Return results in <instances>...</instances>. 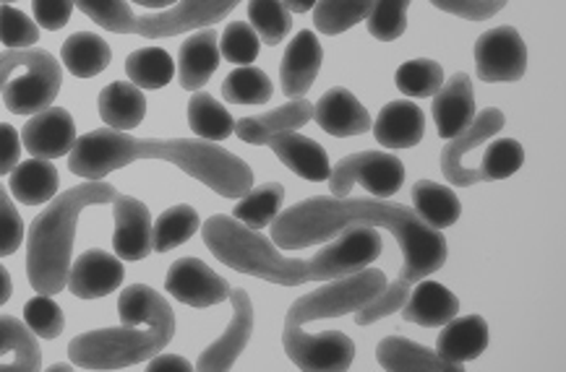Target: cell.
<instances>
[{
  "label": "cell",
  "mask_w": 566,
  "mask_h": 372,
  "mask_svg": "<svg viewBox=\"0 0 566 372\" xmlns=\"http://www.w3.org/2000/svg\"><path fill=\"white\" fill-rule=\"evenodd\" d=\"M324 50L318 45L316 34L311 29H303L293 36L285 55H282L280 65V78H282V92L287 99H301L311 86H314L318 68H322Z\"/></svg>",
  "instance_id": "obj_16"
},
{
  "label": "cell",
  "mask_w": 566,
  "mask_h": 372,
  "mask_svg": "<svg viewBox=\"0 0 566 372\" xmlns=\"http://www.w3.org/2000/svg\"><path fill=\"white\" fill-rule=\"evenodd\" d=\"M384 287H387V274L366 266L295 300L290 305L285 331H282V347H285L290 362L301 370L318 372L350 368L355 360V341L345 337L343 331H324L318 337H311V333H306V323L358 312L376 300Z\"/></svg>",
  "instance_id": "obj_4"
},
{
  "label": "cell",
  "mask_w": 566,
  "mask_h": 372,
  "mask_svg": "<svg viewBox=\"0 0 566 372\" xmlns=\"http://www.w3.org/2000/svg\"><path fill=\"white\" fill-rule=\"evenodd\" d=\"M24 240V222H21L19 209L13 206L6 188L0 185V258L13 255Z\"/></svg>",
  "instance_id": "obj_45"
},
{
  "label": "cell",
  "mask_w": 566,
  "mask_h": 372,
  "mask_svg": "<svg viewBox=\"0 0 566 372\" xmlns=\"http://www.w3.org/2000/svg\"><path fill=\"white\" fill-rule=\"evenodd\" d=\"M149 370L151 372H163V370H178V372H191L193 364L180 354H155L149 360Z\"/></svg>",
  "instance_id": "obj_49"
},
{
  "label": "cell",
  "mask_w": 566,
  "mask_h": 372,
  "mask_svg": "<svg viewBox=\"0 0 566 372\" xmlns=\"http://www.w3.org/2000/svg\"><path fill=\"white\" fill-rule=\"evenodd\" d=\"M412 287L416 289H410V297H405L402 302V318L408 323L437 328L449 323L454 316H460V300H457L444 284L420 279Z\"/></svg>",
  "instance_id": "obj_22"
},
{
  "label": "cell",
  "mask_w": 566,
  "mask_h": 372,
  "mask_svg": "<svg viewBox=\"0 0 566 372\" xmlns=\"http://www.w3.org/2000/svg\"><path fill=\"white\" fill-rule=\"evenodd\" d=\"M53 372H71L74 370V364H65V362H57V364H53V368H50Z\"/></svg>",
  "instance_id": "obj_53"
},
{
  "label": "cell",
  "mask_w": 566,
  "mask_h": 372,
  "mask_svg": "<svg viewBox=\"0 0 566 372\" xmlns=\"http://www.w3.org/2000/svg\"><path fill=\"white\" fill-rule=\"evenodd\" d=\"M504 113L496 107H485L481 109V115H475L473 123L462 130L460 136L449 138V144L441 151V172L444 178L452 182L457 188H470L475 182H485L481 170H470V167L462 164V157L468 151H473L475 146H481L483 141H489L496 134H502L504 128Z\"/></svg>",
  "instance_id": "obj_11"
},
{
  "label": "cell",
  "mask_w": 566,
  "mask_h": 372,
  "mask_svg": "<svg viewBox=\"0 0 566 372\" xmlns=\"http://www.w3.org/2000/svg\"><path fill=\"white\" fill-rule=\"evenodd\" d=\"M21 162V136L19 130L9 126V123H0V178L11 174L13 167Z\"/></svg>",
  "instance_id": "obj_48"
},
{
  "label": "cell",
  "mask_w": 566,
  "mask_h": 372,
  "mask_svg": "<svg viewBox=\"0 0 566 372\" xmlns=\"http://www.w3.org/2000/svg\"><path fill=\"white\" fill-rule=\"evenodd\" d=\"M374 0H316L314 26L322 34H343L368 19Z\"/></svg>",
  "instance_id": "obj_36"
},
{
  "label": "cell",
  "mask_w": 566,
  "mask_h": 372,
  "mask_svg": "<svg viewBox=\"0 0 566 372\" xmlns=\"http://www.w3.org/2000/svg\"><path fill=\"white\" fill-rule=\"evenodd\" d=\"M439 11L454 13V17L468 21H485L496 17L510 0H431Z\"/></svg>",
  "instance_id": "obj_46"
},
{
  "label": "cell",
  "mask_w": 566,
  "mask_h": 372,
  "mask_svg": "<svg viewBox=\"0 0 566 372\" xmlns=\"http://www.w3.org/2000/svg\"><path fill=\"white\" fill-rule=\"evenodd\" d=\"M405 182V164L387 151H360L339 162L329 174L335 199H347L355 185H363L376 199H391Z\"/></svg>",
  "instance_id": "obj_8"
},
{
  "label": "cell",
  "mask_w": 566,
  "mask_h": 372,
  "mask_svg": "<svg viewBox=\"0 0 566 372\" xmlns=\"http://www.w3.org/2000/svg\"><path fill=\"white\" fill-rule=\"evenodd\" d=\"M139 159H163L191 174L224 199H243L253 188V172L241 157L230 155L222 146L205 138H134L128 130L99 128L76 138L71 149V172L84 180H105L120 167Z\"/></svg>",
  "instance_id": "obj_3"
},
{
  "label": "cell",
  "mask_w": 566,
  "mask_h": 372,
  "mask_svg": "<svg viewBox=\"0 0 566 372\" xmlns=\"http://www.w3.org/2000/svg\"><path fill=\"white\" fill-rule=\"evenodd\" d=\"M11 76L6 78L3 102L13 115H38L40 109L53 105L63 84L61 63L48 50H42L38 61L29 63L19 78Z\"/></svg>",
  "instance_id": "obj_9"
},
{
  "label": "cell",
  "mask_w": 566,
  "mask_h": 372,
  "mask_svg": "<svg viewBox=\"0 0 566 372\" xmlns=\"http://www.w3.org/2000/svg\"><path fill=\"white\" fill-rule=\"evenodd\" d=\"M123 284L120 258L105 251H86L82 258L71 266L69 289L82 300H97L107 297Z\"/></svg>",
  "instance_id": "obj_18"
},
{
  "label": "cell",
  "mask_w": 566,
  "mask_h": 372,
  "mask_svg": "<svg viewBox=\"0 0 566 372\" xmlns=\"http://www.w3.org/2000/svg\"><path fill=\"white\" fill-rule=\"evenodd\" d=\"M40 40V24L13 6H0V42L9 50L32 47Z\"/></svg>",
  "instance_id": "obj_44"
},
{
  "label": "cell",
  "mask_w": 566,
  "mask_h": 372,
  "mask_svg": "<svg viewBox=\"0 0 566 372\" xmlns=\"http://www.w3.org/2000/svg\"><path fill=\"white\" fill-rule=\"evenodd\" d=\"M21 144L32 157L57 159L71 155L76 144V126L69 109L45 107L21 130Z\"/></svg>",
  "instance_id": "obj_14"
},
{
  "label": "cell",
  "mask_w": 566,
  "mask_h": 372,
  "mask_svg": "<svg viewBox=\"0 0 566 372\" xmlns=\"http://www.w3.org/2000/svg\"><path fill=\"white\" fill-rule=\"evenodd\" d=\"M272 92L270 76L261 68H253V65H241L222 82V97L230 105H266L272 99Z\"/></svg>",
  "instance_id": "obj_37"
},
{
  "label": "cell",
  "mask_w": 566,
  "mask_h": 372,
  "mask_svg": "<svg viewBox=\"0 0 566 372\" xmlns=\"http://www.w3.org/2000/svg\"><path fill=\"white\" fill-rule=\"evenodd\" d=\"M136 6H147V9H172L178 0H130Z\"/></svg>",
  "instance_id": "obj_52"
},
{
  "label": "cell",
  "mask_w": 566,
  "mask_h": 372,
  "mask_svg": "<svg viewBox=\"0 0 566 372\" xmlns=\"http://www.w3.org/2000/svg\"><path fill=\"white\" fill-rule=\"evenodd\" d=\"M397 89L408 97H433L444 84V68L437 61H428V57H418V61L402 63L395 73Z\"/></svg>",
  "instance_id": "obj_38"
},
{
  "label": "cell",
  "mask_w": 566,
  "mask_h": 372,
  "mask_svg": "<svg viewBox=\"0 0 566 372\" xmlns=\"http://www.w3.org/2000/svg\"><path fill=\"white\" fill-rule=\"evenodd\" d=\"M412 211L423 219L428 227L447 230L460 219L462 206L452 188L439 185L433 180H418L412 185Z\"/></svg>",
  "instance_id": "obj_30"
},
{
  "label": "cell",
  "mask_w": 566,
  "mask_h": 372,
  "mask_svg": "<svg viewBox=\"0 0 566 372\" xmlns=\"http://www.w3.org/2000/svg\"><path fill=\"white\" fill-rule=\"evenodd\" d=\"M201 237L217 261L251 274L256 279L280 284V287H301L308 281H335L347 274L371 266L381 255V235L371 224H350L339 237L314 258H287L270 237L259 230L245 227L235 216H209L201 227Z\"/></svg>",
  "instance_id": "obj_2"
},
{
  "label": "cell",
  "mask_w": 566,
  "mask_h": 372,
  "mask_svg": "<svg viewBox=\"0 0 566 372\" xmlns=\"http://www.w3.org/2000/svg\"><path fill=\"white\" fill-rule=\"evenodd\" d=\"M376 141L387 149H412L426 134V115L416 102L397 99L384 105L376 123H371Z\"/></svg>",
  "instance_id": "obj_21"
},
{
  "label": "cell",
  "mask_w": 566,
  "mask_h": 372,
  "mask_svg": "<svg viewBox=\"0 0 566 372\" xmlns=\"http://www.w3.org/2000/svg\"><path fill=\"white\" fill-rule=\"evenodd\" d=\"M24 323L34 337L42 339H57L63 333L65 318L61 305H57L50 295H38L24 305Z\"/></svg>",
  "instance_id": "obj_41"
},
{
  "label": "cell",
  "mask_w": 566,
  "mask_h": 372,
  "mask_svg": "<svg viewBox=\"0 0 566 372\" xmlns=\"http://www.w3.org/2000/svg\"><path fill=\"white\" fill-rule=\"evenodd\" d=\"M217 42H220V36H217L212 26H207L188 36L184 45H180L178 73L180 86L186 92L201 89L214 76L217 65H220V45Z\"/></svg>",
  "instance_id": "obj_24"
},
{
  "label": "cell",
  "mask_w": 566,
  "mask_h": 372,
  "mask_svg": "<svg viewBox=\"0 0 566 372\" xmlns=\"http://www.w3.org/2000/svg\"><path fill=\"white\" fill-rule=\"evenodd\" d=\"M0 357H13L6 372H34L40 370L42 354L38 337L29 331L27 323H21L13 316H0Z\"/></svg>",
  "instance_id": "obj_31"
},
{
  "label": "cell",
  "mask_w": 566,
  "mask_h": 372,
  "mask_svg": "<svg viewBox=\"0 0 566 372\" xmlns=\"http://www.w3.org/2000/svg\"><path fill=\"white\" fill-rule=\"evenodd\" d=\"M259 50H261V40L259 34L253 32V26L245 24V21H230L222 34L220 55L228 57L230 63L251 65L259 57Z\"/></svg>",
  "instance_id": "obj_43"
},
{
  "label": "cell",
  "mask_w": 566,
  "mask_h": 372,
  "mask_svg": "<svg viewBox=\"0 0 566 372\" xmlns=\"http://www.w3.org/2000/svg\"><path fill=\"white\" fill-rule=\"evenodd\" d=\"M118 328H99L69 344L74 368L126 370L163 352L176 337V312L147 284H130L118 297Z\"/></svg>",
  "instance_id": "obj_5"
},
{
  "label": "cell",
  "mask_w": 566,
  "mask_h": 372,
  "mask_svg": "<svg viewBox=\"0 0 566 372\" xmlns=\"http://www.w3.org/2000/svg\"><path fill=\"white\" fill-rule=\"evenodd\" d=\"M525 162V151L514 138H502V141H493L483 155L481 172L485 180H506L520 170Z\"/></svg>",
  "instance_id": "obj_42"
},
{
  "label": "cell",
  "mask_w": 566,
  "mask_h": 372,
  "mask_svg": "<svg viewBox=\"0 0 566 372\" xmlns=\"http://www.w3.org/2000/svg\"><path fill=\"white\" fill-rule=\"evenodd\" d=\"M94 24L115 34H142L147 40H165L191 29L212 26L230 11L238 9L241 0H178L176 6L151 17H136L126 0H74Z\"/></svg>",
  "instance_id": "obj_7"
},
{
  "label": "cell",
  "mask_w": 566,
  "mask_h": 372,
  "mask_svg": "<svg viewBox=\"0 0 566 372\" xmlns=\"http://www.w3.org/2000/svg\"><path fill=\"white\" fill-rule=\"evenodd\" d=\"M61 61L65 71L74 73L76 78H92L111 65L113 50L99 34L76 32L63 42Z\"/></svg>",
  "instance_id": "obj_29"
},
{
  "label": "cell",
  "mask_w": 566,
  "mask_h": 372,
  "mask_svg": "<svg viewBox=\"0 0 566 372\" xmlns=\"http://www.w3.org/2000/svg\"><path fill=\"white\" fill-rule=\"evenodd\" d=\"M13 199L24 203V206H42L57 193V170L50 164V159H29L19 162L11 172L9 182Z\"/></svg>",
  "instance_id": "obj_28"
},
{
  "label": "cell",
  "mask_w": 566,
  "mask_h": 372,
  "mask_svg": "<svg viewBox=\"0 0 566 372\" xmlns=\"http://www.w3.org/2000/svg\"><path fill=\"white\" fill-rule=\"evenodd\" d=\"M384 370L395 372H460L464 364L447 362L439 352L402 337H387L376 349Z\"/></svg>",
  "instance_id": "obj_25"
},
{
  "label": "cell",
  "mask_w": 566,
  "mask_h": 372,
  "mask_svg": "<svg viewBox=\"0 0 566 372\" xmlns=\"http://www.w3.org/2000/svg\"><path fill=\"white\" fill-rule=\"evenodd\" d=\"M201 230V219L193 206H172L157 219L151 227V253H168L172 247L184 245Z\"/></svg>",
  "instance_id": "obj_34"
},
{
  "label": "cell",
  "mask_w": 566,
  "mask_h": 372,
  "mask_svg": "<svg viewBox=\"0 0 566 372\" xmlns=\"http://www.w3.org/2000/svg\"><path fill=\"white\" fill-rule=\"evenodd\" d=\"M118 191L105 180H90L69 188L34 216L27 237V276L38 295H57L69 284L76 222L86 206L113 203Z\"/></svg>",
  "instance_id": "obj_6"
},
{
  "label": "cell",
  "mask_w": 566,
  "mask_h": 372,
  "mask_svg": "<svg viewBox=\"0 0 566 372\" xmlns=\"http://www.w3.org/2000/svg\"><path fill=\"white\" fill-rule=\"evenodd\" d=\"M230 302H232V320L228 331L222 333L214 344H209L201 352L196 370L201 372H224L235 364L238 357L243 354V349L249 347L251 333H253V305L245 289H230Z\"/></svg>",
  "instance_id": "obj_13"
},
{
  "label": "cell",
  "mask_w": 566,
  "mask_h": 372,
  "mask_svg": "<svg viewBox=\"0 0 566 372\" xmlns=\"http://www.w3.org/2000/svg\"><path fill=\"white\" fill-rule=\"evenodd\" d=\"M270 146L274 155L280 157V162L287 167L290 172H295L297 178L311 180V182H324L329 180L332 164L326 157L324 146L314 141V138L301 136L297 130H285L270 138Z\"/></svg>",
  "instance_id": "obj_20"
},
{
  "label": "cell",
  "mask_w": 566,
  "mask_h": 372,
  "mask_svg": "<svg viewBox=\"0 0 566 372\" xmlns=\"http://www.w3.org/2000/svg\"><path fill=\"white\" fill-rule=\"evenodd\" d=\"M282 199H285V188L280 182H266V185L249 191L232 209V216L251 230H264L280 214Z\"/></svg>",
  "instance_id": "obj_35"
},
{
  "label": "cell",
  "mask_w": 566,
  "mask_h": 372,
  "mask_svg": "<svg viewBox=\"0 0 566 372\" xmlns=\"http://www.w3.org/2000/svg\"><path fill=\"white\" fill-rule=\"evenodd\" d=\"M188 126L205 141H224L235 128V118L228 113V107L220 105L214 97L199 92L188 102Z\"/></svg>",
  "instance_id": "obj_33"
},
{
  "label": "cell",
  "mask_w": 566,
  "mask_h": 372,
  "mask_svg": "<svg viewBox=\"0 0 566 372\" xmlns=\"http://www.w3.org/2000/svg\"><path fill=\"white\" fill-rule=\"evenodd\" d=\"M165 289L178 302L191 305V308H212V305L230 300V284L199 258L176 261L165 279Z\"/></svg>",
  "instance_id": "obj_12"
},
{
  "label": "cell",
  "mask_w": 566,
  "mask_h": 372,
  "mask_svg": "<svg viewBox=\"0 0 566 372\" xmlns=\"http://www.w3.org/2000/svg\"><path fill=\"white\" fill-rule=\"evenodd\" d=\"M249 19L259 40L270 47L280 45L293 26V17L282 0H249Z\"/></svg>",
  "instance_id": "obj_39"
},
{
  "label": "cell",
  "mask_w": 566,
  "mask_h": 372,
  "mask_svg": "<svg viewBox=\"0 0 566 372\" xmlns=\"http://www.w3.org/2000/svg\"><path fill=\"white\" fill-rule=\"evenodd\" d=\"M314 118L322 126V130L335 138L363 136L371 130V115H368V109L360 105L353 92L343 89V86L329 89L316 102Z\"/></svg>",
  "instance_id": "obj_19"
},
{
  "label": "cell",
  "mask_w": 566,
  "mask_h": 372,
  "mask_svg": "<svg viewBox=\"0 0 566 372\" xmlns=\"http://www.w3.org/2000/svg\"><path fill=\"white\" fill-rule=\"evenodd\" d=\"M290 13H306L316 6V0H282Z\"/></svg>",
  "instance_id": "obj_51"
},
{
  "label": "cell",
  "mask_w": 566,
  "mask_h": 372,
  "mask_svg": "<svg viewBox=\"0 0 566 372\" xmlns=\"http://www.w3.org/2000/svg\"><path fill=\"white\" fill-rule=\"evenodd\" d=\"M485 349H489V323L481 316H454L439 333L437 352L447 362L464 364L481 357Z\"/></svg>",
  "instance_id": "obj_26"
},
{
  "label": "cell",
  "mask_w": 566,
  "mask_h": 372,
  "mask_svg": "<svg viewBox=\"0 0 566 372\" xmlns=\"http://www.w3.org/2000/svg\"><path fill=\"white\" fill-rule=\"evenodd\" d=\"M475 118V94L468 73H454L441 89L433 94V120L441 138L460 136Z\"/></svg>",
  "instance_id": "obj_17"
},
{
  "label": "cell",
  "mask_w": 566,
  "mask_h": 372,
  "mask_svg": "<svg viewBox=\"0 0 566 372\" xmlns=\"http://www.w3.org/2000/svg\"><path fill=\"white\" fill-rule=\"evenodd\" d=\"M97 109L107 128L130 130L142 126L144 115H147V97L136 84L113 82L99 92Z\"/></svg>",
  "instance_id": "obj_27"
},
{
  "label": "cell",
  "mask_w": 566,
  "mask_h": 372,
  "mask_svg": "<svg viewBox=\"0 0 566 372\" xmlns=\"http://www.w3.org/2000/svg\"><path fill=\"white\" fill-rule=\"evenodd\" d=\"M126 73L139 89H163L176 76V63L168 50L142 47L126 57Z\"/></svg>",
  "instance_id": "obj_32"
},
{
  "label": "cell",
  "mask_w": 566,
  "mask_h": 372,
  "mask_svg": "<svg viewBox=\"0 0 566 372\" xmlns=\"http://www.w3.org/2000/svg\"><path fill=\"white\" fill-rule=\"evenodd\" d=\"M74 0H32L34 19L42 29L48 32H57L71 21V13H74Z\"/></svg>",
  "instance_id": "obj_47"
},
{
  "label": "cell",
  "mask_w": 566,
  "mask_h": 372,
  "mask_svg": "<svg viewBox=\"0 0 566 372\" xmlns=\"http://www.w3.org/2000/svg\"><path fill=\"white\" fill-rule=\"evenodd\" d=\"M408 9L410 0H374V9L366 19L368 32L381 42L399 40L408 29Z\"/></svg>",
  "instance_id": "obj_40"
},
{
  "label": "cell",
  "mask_w": 566,
  "mask_h": 372,
  "mask_svg": "<svg viewBox=\"0 0 566 372\" xmlns=\"http://www.w3.org/2000/svg\"><path fill=\"white\" fill-rule=\"evenodd\" d=\"M11 291H13V284H11L9 268L0 266V305H6L11 300Z\"/></svg>",
  "instance_id": "obj_50"
},
{
  "label": "cell",
  "mask_w": 566,
  "mask_h": 372,
  "mask_svg": "<svg viewBox=\"0 0 566 372\" xmlns=\"http://www.w3.org/2000/svg\"><path fill=\"white\" fill-rule=\"evenodd\" d=\"M0 3H13V0H0Z\"/></svg>",
  "instance_id": "obj_54"
},
{
  "label": "cell",
  "mask_w": 566,
  "mask_h": 372,
  "mask_svg": "<svg viewBox=\"0 0 566 372\" xmlns=\"http://www.w3.org/2000/svg\"><path fill=\"white\" fill-rule=\"evenodd\" d=\"M113 247L120 261H144L151 253V216L134 195H115Z\"/></svg>",
  "instance_id": "obj_15"
},
{
  "label": "cell",
  "mask_w": 566,
  "mask_h": 372,
  "mask_svg": "<svg viewBox=\"0 0 566 372\" xmlns=\"http://www.w3.org/2000/svg\"><path fill=\"white\" fill-rule=\"evenodd\" d=\"M314 118V105L308 99H290L287 105H282L272 113L253 115V118L235 120V134L245 144H270L272 136L285 134V130H297L301 126Z\"/></svg>",
  "instance_id": "obj_23"
},
{
  "label": "cell",
  "mask_w": 566,
  "mask_h": 372,
  "mask_svg": "<svg viewBox=\"0 0 566 372\" xmlns=\"http://www.w3.org/2000/svg\"><path fill=\"white\" fill-rule=\"evenodd\" d=\"M475 65L481 82H520L527 71V47L514 26H496L478 36Z\"/></svg>",
  "instance_id": "obj_10"
},
{
  "label": "cell",
  "mask_w": 566,
  "mask_h": 372,
  "mask_svg": "<svg viewBox=\"0 0 566 372\" xmlns=\"http://www.w3.org/2000/svg\"><path fill=\"white\" fill-rule=\"evenodd\" d=\"M350 224H371L384 227L402 245V272L376 300L355 312V323L371 326L376 320L391 316L402 308L405 297L426 276L437 274L447 264V237L441 230L428 227L416 211L402 203H387L381 199H335V195H316V199L295 203L282 211L272 222V243L280 251H306L318 243H326L339 235Z\"/></svg>",
  "instance_id": "obj_1"
}]
</instances>
